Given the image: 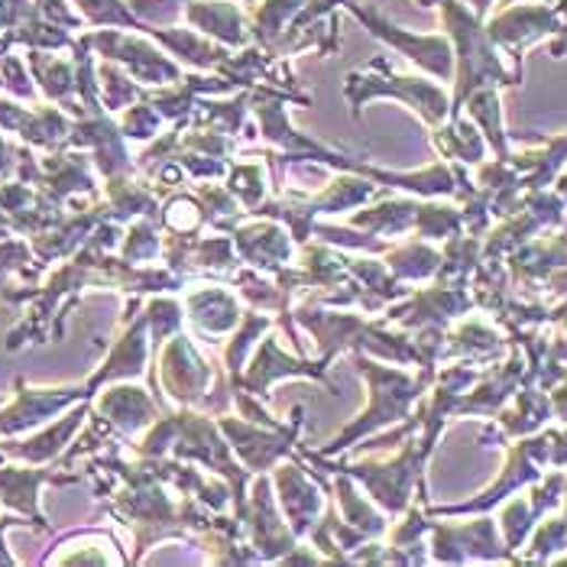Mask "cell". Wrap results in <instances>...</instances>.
Masks as SVG:
<instances>
[{
	"instance_id": "23",
	"label": "cell",
	"mask_w": 567,
	"mask_h": 567,
	"mask_svg": "<svg viewBox=\"0 0 567 567\" xmlns=\"http://www.w3.org/2000/svg\"><path fill=\"white\" fill-rule=\"evenodd\" d=\"M334 493H338L341 519H344L350 528H357V532L367 535V538H380V535L390 532V516H386L380 506H373L363 493H357L353 477L338 474V477H334Z\"/></svg>"
},
{
	"instance_id": "25",
	"label": "cell",
	"mask_w": 567,
	"mask_h": 567,
	"mask_svg": "<svg viewBox=\"0 0 567 567\" xmlns=\"http://www.w3.org/2000/svg\"><path fill=\"white\" fill-rule=\"evenodd\" d=\"M503 338L486 324V321H464L457 324L444 344H441V357H457V360H467V363H481V360H493L503 353Z\"/></svg>"
},
{
	"instance_id": "35",
	"label": "cell",
	"mask_w": 567,
	"mask_h": 567,
	"mask_svg": "<svg viewBox=\"0 0 567 567\" xmlns=\"http://www.w3.org/2000/svg\"><path fill=\"white\" fill-rule=\"evenodd\" d=\"M159 131H163V114H159L146 97H140L136 104L124 107L121 133H124L127 140H140V143H146V140H156Z\"/></svg>"
},
{
	"instance_id": "17",
	"label": "cell",
	"mask_w": 567,
	"mask_h": 567,
	"mask_svg": "<svg viewBox=\"0 0 567 567\" xmlns=\"http://www.w3.org/2000/svg\"><path fill=\"white\" fill-rule=\"evenodd\" d=\"M185 20L192 30H198L208 40H218L220 45H247L250 43V17L237 3L227 0H188Z\"/></svg>"
},
{
	"instance_id": "3",
	"label": "cell",
	"mask_w": 567,
	"mask_h": 567,
	"mask_svg": "<svg viewBox=\"0 0 567 567\" xmlns=\"http://www.w3.org/2000/svg\"><path fill=\"white\" fill-rule=\"evenodd\" d=\"M344 97H348L353 117H360L363 104H370L373 97H395V101L409 104L429 131L451 117V94L444 91L441 82L395 75L386 65V59H373L363 69L350 72L344 79Z\"/></svg>"
},
{
	"instance_id": "32",
	"label": "cell",
	"mask_w": 567,
	"mask_h": 567,
	"mask_svg": "<svg viewBox=\"0 0 567 567\" xmlns=\"http://www.w3.org/2000/svg\"><path fill=\"white\" fill-rule=\"evenodd\" d=\"M464 227V215L461 208H451V205H419V215H415V234L422 240H447L454 234H461Z\"/></svg>"
},
{
	"instance_id": "19",
	"label": "cell",
	"mask_w": 567,
	"mask_h": 567,
	"mask_svg": "<svg viewBox=\"0 0 567 567\" xmlns=\"http://www.w3.org/2000/svg\"><path fill=\"white\" fill-rule=\"evenodd\" d=\"M79 477L69 474H52V471H17V467H0V503L20 516H30L33 523L45 528V519L40 516V486L43 483H75Z\"/></svg>"
},
{
	"instance_id": "31",
	"label": "cell",
	"mask_w": 567,
	"mask_h": 567,
	"mask_svg": "<svg viewBox=\"0 0 567 567\" xmlns=\"http://www.w3.org/2000/svg\"><path fill=\"white\" fill-rule=\"evenodd\" d=\"M535 523H538V516L532 513L528 496L509 499V503L503 506V513H499V535H503V542H506L509 558H513V551H519L525 542H528V535H532Z\"/></svg>"
},
{
	"instance_id": "18",
	"label": "cell",
	"mask_w": 567,
	"mask_h": 567,
	"mask_svg": "<svg viewBox=\"0 0 567 567\" xmlns=\"http://www.w3.org/2000/svg\"><path fill=\"white\" fill-rule=\"evenodd\" d=\"M91 415V405L87 399H82V405L69 415H62L55 425H49L45 432L33 435L23 444H0V454H10V457H20V461H33V464H45V461H55L69 444L72 437L82 432L85 419Z\"/></svg>"
},
{
	"instance_id": "33",
	"label": "cell",
	"mask_w": 567,
	"mask_h": 567,
	"mask_svg": "<svg viewBox=\"0 0 567 567\" xmlns=\"http://www.w3.org/2000/svg\"><path fill=\"white\" fill-rule=\"evenodd\" d=\"M146 318V331H150V344H166L173 334H178L182 321H185V308L178 306L175 299H166L156 292V299H150V306L143 311Z\"/></svg>"
},
{
	"instance_id": "26",
	"label": "cell",
	"mask_w": 567,
	"mask_h": 567,
	"mask_svg": "<svg viewBox=\"0 0 567 567\" xmlns=\"http://www.w3.org/2000/svg\"><path fill=\"white\" fill-rule=\"evenodd\" d=\"M415 215H419V202H409V198H386L360 215L350 218V227L357 230H367L373 237H399L405 230L415 227Z\"/></svg>"
},
{
	"instance_id": "43",
	"label": "cell",
	"mask_w": 567,
	"mask_h": 567,
	"mask_svg": "<svg viewBox=\"0 0 567 567\" xmlns=\"http://www.w3.org/2000/svg\"><path fill=\"white\" fill-rule=\"evenodd\" d=\"M244 3H257V0H244Z\"/></svg>"
},
{
	"instance_id": "6",
	"label": "cell",
	"mask_w": 567,
	"mask_h": 567,
	"mask_svg": "<svg viewBox=\"0 0 567 567\" xmlns=\"http://www.w3.org/2000/svg\"><path fill=\"white\" fill-rule=\"evenodd\" d=\"M344 10L353 13L377 40H383V43L399 49L402 55H409L419 69L435 75L437 82H451L454 79V45H451L447 37H415V33L390 23L386 17H380L377 10H370L363 3H353V0H344Z\"/></svg>"
},
{
	"instance_id": "41",
	"label": "cell",
	"mask_w": 567,
	"mask_h": 567,
	"mask_svg": "<svg viewBox=\"0 0 567 567\" xmlns=\"http://www.w3.org/2000/svg\"><path fill=\"white\" fill-rule=\"evenodd\" d=\"M419 3H422V7H437L441 0H419Z\"/></svg>"
},
{
	"instance_id": "13",
	"label": "cell",
	"mask_w": 567,
	"mask_h": 567,
	"mask_svg": "<svg viewBox=\"0 0 567 567\" xmlns=\"http://www.w3.org/2000/svg\"><path fill=\"white\" fill-rule=\"evenodd\" d=\"M234 247H237V257L247 266H257V269L272 272V276L279 269H286L292 262V254H296L292 234L269 218L237 224L234 227Z\"/></svg>"
},
{
	"instance_id": "10",
	"label": "cell",
	"mask_w": 567,
	"mask_h": 567,
	"mask_svg": "<svg viewBox=\"0 0 567 567\" xmlns=\"http://www.w3.org/2000/svg\"><path fill=\"white\" fill-rule=\"evenodd\" d=\"M240 523L247 528V542L254 545L260 561H282L299 545V535L289 528L286 516L276 509L272 481L266 474H260L254 483V496L247 499Z\"/></svg>"
},
{
	"instance_id": "8",
	"label": "cell",
	"mask_w": 567,
	"mask_h": 567,
	"mask_svg": "<svg viewBox=\"0 0 567 567\" xmlns=\"http://www.w3.org/2000/svg\"><path fill=\"white\" fill-rule=\"evenodd\" d=\"M269 481L276 486V499H279V509H282L289 528L299 538H306L328 509V496H324V493H331L328 483L321 486L315 481V474L299 461V454H292L289 464H276Z\"/></svg>"
},
{
	"instance_id": "7",
	"label": "cell",
	"mask_w": 567,
	"mask_h": 567,
	"mask_svg": "<svg viewBox=\"0 0 567 567\" xmlns=\"http://www.w3.org/2000/svg\"><path fill=\"white\" fill-rule=\"evenodd\" d=\"M429 535H432V561H441V565L513 561L499 535V525L486 519V513H481V519L474 523H432Z\"/></svg>"
},
{
	"instance_id": "16",
	"label": "cell",
	"mask_w": 567,
	"mask_h": 567,
	"mask_svg": "<svg viewBox=\"0 0 567 567\" xmlns=\"http://www.w3.org/2000/svg\"><path fill=\"white\" fill-rule=\"evenodd\" d=\"M182 308H185V318L195 324V331L205 334V338L230 334L240 324V318H244L240 299L230 289H224V286H198V289H192L185 296V306Z\"/></svg>"
},
{
	"instance_id": "28",
	"label": "cell",
	"mask_w": 567,
	"mask_h": 567,
	"mask_svg": "<svg viewBox=\"0 0 567 567\" xmlns=\"http://www.w3.org/2000/svg\"><path fill=\"white\" fill-rule=\"evenodd\" d=\"M269 328H272V318L269 315H244L240 324L230 331V341H224V370H227V377L234 383L244 373L254 344H260V338Z\"/></svg>"
},
{
	"instance_id": "27",
	"label": "cell",
	"mask_w": 567,
	"mask_h": 567,
	"mask_svg": "<svg viewBox=\"0 0 567 567\" xmlns=\"http://www.w3.org/2000/svg\"><path fill=\"white\" fill-rule=\"evenodd\" d=\"M386 266L399 282H422L432 279L441 269V250L422 244V240H409L402 247H393L386 254Z\"/></svg>"
},
{
	"instance_id": "34",
	"label": "cell",
	"mask_w": 567,
	"mask_h": 567,
	"mask_svg": "<svg viewBox=\"0 0 567 567\" xmlns=\"http://www.w3.org/2000/svg\"><path fill=\"white\" fill-rule=\"evenodd\" d=\"M163 254V237L156 230V224L146 218H136L131 224L127 237H124V247H121V257L131 266H146L150 260H156Z\"/></svg>"
},
{
	"instance_id": "37",
	"label": "cell",
	"mask_w": 567,
	"mask_h": 567,
	"mask_svg": "<svg viewBox=\"0 0 567 567\" xmlns=\"http://www.w3.org/2000/svg\"><path fill=\"white\" fill-rule=\"evenodd\" d=\"M561 499H565V474H561V471H555V474H548V477H538L535 486H532V496H528L532 513H535L538 519L548 516V513H555V509L561 506Z\"/></svg>"
},
{
	"instance_id": "11",
	"label": "cell",
	"mask_w": 567,
	"mask_h": 567,
	"mask_svg": "<svg viewBox=\"0 0 567 567\" xmlns=\"http://www.w3.org/2000/svg\"><path fill=\"white\" fill-rule=\"evenodd\" d=\"M87 43L97 45V49H101V55L124 62V65L133 72V79H136V82H143V85L163 87V85H175V82L182 79L173 59H166V52L153 49L146 40L124 37V33H97V37H87Z\"/></svg>"
},
{
	"instance_id": "36",
	"label": "cell",
	"mask_w": 567,
	"mask_h": 567,
	"mask_svg": "<svg viewBox=\"0 0 567 567\" xmlns=\"http://www.w3.org/2000/svg\"><path fill=\"white\" fill-rule=\"evenodd\" d=\"M75 3L82 7V13L91 23H114V27H127V30H143L146 33V27L136 20V13L121 0H75Z\"/></svg>"
},
{
	"instance_id": "1",
	"label": "cell",
	"mask_w": 567,
	"mask_h": 567,
	"mask_svg": "<svg viewBox=\"0 0 567 567\" xmlns=\"http://www.w3.org/2000/svg\"><path fill=\"white\" fill-rule=\"evenodd\" d=\"M353 363H357L360 377L370 386V402L357 415V422H350L348 429L334 437L331 444L315 451L321 457H338L341 451L353 447L357 441H363L373 432L393 425L399 419H409L412 405L432 390V380H435V367H419V373H405V370L383 367L377 357H370L363 350H353Z\"/></svg>"
},
{
	"instance_id": "40",
	"label": "cell",
	"mask_w": 567,
	"mask_h": 567,
	"mask_svg": "<svg viewBox=\"0 0 567 567\" xmlns=\"http://www.w3.org/2000/svg\"><path fill=\"white\" fill-rule=\"evenodd\" d=\"M555 10H558L561 17H567V0H558V7H555Z\"/></svg>"
},
{
	"instance_id": "30",
	"label": "cell",
	"mask_w": 567,
	"mask_h": 567,
	"mask_svg": "<svg viewBox=\"0 0 567 567\" xmlns=\"http://www.w3.org/2000/svg\"><path fill=\"white\" fill-rule=\"evenodd\" d=\"M567 551V516H551L548 523L535 525L528 535V555L516 558L525 565H545L555 561L558 555Z\"/></svg>"
},
{
	"instance_id": "38",
	"label": "cell",
	"mask_w": 567,
	"mask_h": 567,
	"mask_svg": "<svg viewBox=\"0 0 567 567\" xmlns=\"http://www.w3.org/2000/svg\"><path fill=\"white\" fill-rule=\"evenodd\" d=\"M461 3H464V7H471L481 20L489 13V7H493V0H461Z\"/></svg>"
},
{
	"instance_id": "15",
	"label": "cell",
	"mask_w": 567,
	"mask_h": 567,
	"mask_svg": "<svg viewBox=\"0 0 567 567\" xmlns=\"http://www.w3.org/2000/svg\"><path fill=\"white\" fill-rule=\"evenodd\" d=\"M94 412H97V419H104L114 429V435L124 437L146 432L163 415L159 405H156V399L146 395V390H140V386H121V383H114L107 393L94 402Z\"/></svg>"
},
{
	"instance_id": "42",
	"label": "cell",
	"mask_w": 567,
	"mask_h": 567,
	"mask_svg": "<svg viewBox=\"0 0 567 567\" xmlns=\"http://www.w3.org/2000/svg\"><path fill=\"white\" fill-rule=\"evenodd\" d=\"M561 506H565V516H567V477H565V499H561Z\"/></svg>"
},
{
	"instance_id": "24",
	"label": "cell",
	"mask_w": 567,
	"mask_h": 567,
	"mask_svg": "<svg viewBox=\"0 0 567 567\" xmlns=\"http://www.w3.org/2000/svg\"><path fill=\"white\" fill-rule=\"evenodd\" d=\"M471 121L477 124L483 133L486 146L496 153V159L509 156V136H506V124H503V104H499V87H477L474 94H467L464 101Z\"/></svg>"
},
{
	"instance_id": "39",
	"label": "cell",
	"mask_w": 567,
	"mask_h": 567,
	"mask_svg": "<svg viewBox=\"0 0 567 567\" xmlns=\"http://www.w3.org/2000/svg\"><path fill=\"white\" fill-rule=\"evenodd\" d=\"M555 182H558V188H555V192H558V198L567 205V169L561 175H555Z\"/></svg>"
},
{
	"instance_id": "5",
	"label": "cell",
	"mask_w": 567,
	"mask_h": 567,
	"mask_svg": "<svg viewBox=\"0 0 567 567\" xmlns=\"http://www.w3.org/2000/svg\"><path fill=\"white\" fill-rule=\"evenodd\" d=\"M224 373L227 370H215V363L202 357L195 341L185 334H173L159 357V380L178 409H205Z\"/></svg>"
},
{
	"instance_id": "21",
	"label": "cell",
	"mask_w": 567,
	"mask_h": 567,
	"mask_svg": "<svg viewBox=\"0 0 567 567\" xmlns=\"http://www.w3.org/2000/svg\"><path fill=\"white\" fill-rule=\"evenodd\" d=\"M156 43H163L173 55H178L182 62L202 69V72H220L230 59V52L220 43H212L208 37H202L198 30H146Z\"/></svg>"
},
{
	"instance_id": "22",
	"label": "cell",
	"mask_w": 567,
	"mask_h": 567,
	"mask_svg": "<svg viewBox=\"0 0 567 567\" xmlns=\"http://www.w3.org/2000/svg\"><path fill=\"white\" fill-rule=\"evenodd\" d=\"M377 195V182H370L367 175L344 173L338 175L328 188H321L318 195H302L308 215H341L350 208H360L367 205L370 198Z\"/></svg>"
},
{
	"instance_id": "12",
	"label": "cell",
	"mask_w": 567,
	"mask_h": 567,
	"mask_svg": "<svg viewBox=\"0 0 567 567\" xmlns=\"http://www.w3.org/2000/svg\"><path fill=\"white\" fill-rule=\"evenodd\" d=\"M136 311V308H133ZM127 315V331L114 341L111 353L104 357L101 370L85 383L87 395H94L107 383H124V380H140L150 363V331L143 315Z\"/></svg>"
},
{
	"instance_id": "29",
	"label": "cell",
	"mask_w": 567,
	"mask_h": 567,
	"mask_svg": "<svg viewBox=\"0 0 567 567\" xmlns=\"http://www.w3.org/2000/svg\"><path fill=\"white\" fill-rule=\"evenodd\" d=\"M227 192L240 202V208L257 212L262 202H266V195H269L266 163H260V159L230 163V166H227Z\"/></svg>"
},
{
	"instance_id": "20",
	"label": "cell",
	"mask_w": 567,
	"mask_h": 567,
	"mask_svg": "<svg viewBox=\"0 0 567 567\" xmlns=\"http://www.w3.org/2000/svg\"><path fill=\"white\" fill-rule=\"evenodd\" d=\"M432 140H435V150L444 159L461 163V166H477V163H483V156L489 153L477 124L461 117V114H451L444 124L432 127Z\"/></svg>"
},
{
	"instance_id": "14",
	"label": "cell",
	"mask_w": 567,
	"mask_h": 567,
	"mask_svg": "<svg viewBox=\"0 0 567 567\" xmlns=\"http://www.w3.org/2000/svg\"><path fill=\"white\" fill-rule=\"evenodd\" d=\"M91 399L85 386H62V390H30L23 380L17 383V399L0 412V435H20L45 419L59 415L72 402Z\"/></svg>"
},
{
	"instance_id": "9",
	"label": "cell",
	"mask_w": 567,
	"mask_h": 567,
	"mask_svg": "<svg viewBox=\"0 0 567 567\" xmlns=\"http://www.w3.org/2000/svg\"><path fill=\"white\" fill-rule=\"evenodd\" d=\"M247 373L237 377V390H247L250 395H257L260 402L269 399L272 383L279 380H292V377H302V380H318L321 386H328L331 393H338V386L328 380V367H321L318 360H306L302 353L292 357L276 344V338H262L260 350L247 360Z\"/></svg>"
},
{
	"instance_id": "2",
	"label": "cell",
	"mask_w": 567,
	"mask_h": 567,
	"mask_svg": "<svg viewBox=\"0 0 567 567\" xmlns=\"http://www.w3.org/2000/svg\"><path fill=\"white\" fill-rule=\"evenodd\" d=\"M441 17L451 33L447 40L457 52V85L451 94V114H461L467 94H474L477 87L523 85V72L503 62V52L489 40L483 20L471 7H464L461 0H441Z\"/></svg>"
},
{
	"instance_id": "4",
	"label": "cell",
	"mask_w": 567,
	"mask_h": 567,
	"mask_svg": "<svg viewBox=\"0 0 567 567\" xmlns=\"http://www.w3.org/2000/svg\"><path fill=\"white\" fill-rule=\"evenodd\" d=\"M218 425L230 451L250 474L272 471L282 457H292L299 447V432L306 425V405H296L289 425H257L240 415H218Z\"/></svg>"
}]
</instances>
